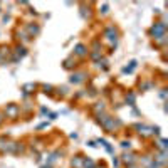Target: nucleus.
<instances>
[{
  "instance_id": "obj_1",
  "label": "nucleus",
  "mask_w": 168,
  "mask_h": 168,
  "mask_svg": "<svg viewBox=\"0 0 168 168\" xmlns=\"http://www.w3.org/2000/svg\"><path fill=\"white\" fill-rule=\"evenodd\" d=\"M151 34H153V35H160V37H163V34H165V24L158 22L156 25H153Z\"/></svg>"
},
{
  "instance_id": "obj_2",
  "label": "nucleus",
  "mask_w": 168,
  "mask_h": 168,
  "mask_svg": "<svg viewBox=\"0 0 168 168\" xmlns=\"http://www.w3.org/2000/svg\"><path fill=\"white\" fill-rule=\"evenodd\" d=\"M5 113L9 114V118H12V119H15L17 114H19V108H17L15 104H9L5 108Z\"/></svg>"
},
{
  "instance_id": "obj_3",
  "label": "nucleus",
  "mask_w": 168,
  "mask_h": 168,
  "mask_svg": "<svg viewBox=\"0 0 168 168\" xmlns=\"http://www.w3.org/2000/svg\"><path fill=\"white\" fill-rule=\"evenodd\" d=\"M81 160H83L81 156L74 158V160H72V167H74V168H83V161H81Z\"/></svg>"
},
{
  "instance_id": "obj_4",
  "label": "nucleus",
  "mask_w": 168,
  "mask_h": 168,
  "mask_svg": "<svg viewBox=\"0 0 168 168\" xmlns=\"http://www.w3.org/2000/svg\"><path fill=\"white\" fill-rule=\"evenodd\" d=\"M30 89H35V84H25V86H24V91H25V93H32Z\"/></svg>"
},
{
  "instance_id": "obj_5",
  "label": "nucleus",
  "mask_w": 168,
  "mask_h": 168,
  "mask_svg": "<svg viewBox=\"0 0 168 168\" xmlns=\"http://www.w3.org/2000/svg\"><path fill=\"white\" fill-rule=\"evenodd\" d=\"M76 52H77L79 56H84V54H86V51H84V46H81V44H79L77 47H76Z\"/></svg>"
},
{
  "instance_id": "obj_6",
  "label": "nucleus",
  "mask_w": 168,
  "mask_h": 168,
  "mask_svg": "<svg viewBox=\"0 0 168 168\" xmlns=\"http://www.w3.org/2000/svg\"><path fill=\"white\" fill-rule=\"evenodd\" d=\"M81 79H83V74H76V76H72V77H71V83H79Z\"/></svg>"
},
{
  "instance_id": "obj_7",
  "label": "nucleus",
  "mask_w": 168,
  "mask_h": 168,
  "mask_svg": "<svg viewBox=\"0 0 168 168\" xmlns=\"http://www.w3.org/2000/svg\"><path fill=\"white\" fill-rule=\"evenodd\" d=\"M84 167L86 168H94V163L91 161V160H84Z\"/></svg>"
},
{
  "instance_id": "obj_8",
  "label": "nucleus",
  "mask_w": 168,
  "mask_h": 168,
  "mask_svg": "<svg viewBox=\"0 0 168 168\" xmlns=\"http://www.w3.org/2000/svg\"><path fill=\"white\" fill-rule=\"evenodd\" d=\"M29 32H30V34H37V32H39V27H35V25H29Z\"/></svg>"
},
{
  "instance_id": "obj_9",
  "label": "nucleus",
  "mask_w": 168,
  "mask_h": 168,
  "mask_svg": "<svg viewBox=\"0 0 168 168\" xmlns=\"http://www.w3.org/2000/svg\"><path fill=\"white\" fill-rule=\"evenodd\" d=\"M17 51H19V56H20V57L22 56H25V49L24 47H17Z\"/></svg>"
},
{
  "instance_id": "obj_10",
  "label": "nucleus",
  "mask_w": 168,
  "mask_h": 168,
  "mask_svg": "<svg viewBox=\"0 0 168 168\" xmlns=\"http://www.w3.org/2000/svg\"><path fill=\"white\" fill-rule=\"evenodd\" d=\"M44 168H51V167H44Z\"/></svg>"
},
{
  "instance_id": "obj_11",
  "label": "nucleus",
  "mask_w": 168,
  "mask_h": 168,
  "mask_svg": "<svg viewBox=\"0 0 168 168\" xmlns=\"http://www.w3.org/2000/svg\"><path fill=\"white\" fill-rule=\"evenodd\" d=\"M0 59H2V54H0Z\"/></svg>"
},
{
  "instance_id": "obj_12",
  "label": "nucleus",
  "mask_w": 168,
  "mask_h": 168,
  "mask_svg": "<svg viewBox=\"0 0 168 168\" xmlns=\"http://www.w3.org/2000/svg\"><path fill=\"white\" fill-rule=\"evenodd\" d=\"M0 123H2V118H0Z\"/></svg>"
}]
</instances>
